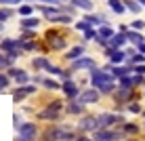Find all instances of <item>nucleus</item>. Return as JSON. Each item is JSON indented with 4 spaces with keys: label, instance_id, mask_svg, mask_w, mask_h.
Returning <instances> with one entry per match:
<instances>
[{
    "label": "nucleus",
    "instance_id": "obj_1",
    "mask_svg": "<svg viewBox=\"0 0 145 141\" xmlns=\"http://www.w3.org/2000/svg\"><path fill=\"white\" fill-rule=\"evenodd\" d=\"M61 110H63V101H53L46 105V110H42L38 114V118L40 120H57L61 116Z\"/></svg>",
    "mask_w": 145,
    "mask_h": 141
},
{
    "label": "nucleus",
    "instance_id": "obj_2",
    "mask_svg": "<svg viewBox=\"0 0 145 141\" xmlns=\"http://www.w3.org/2000/svg\"><path fill=\"white\" fill-rule=\"evenodd\" d=\"M99 99H101V93H99L97 89H84V91H80V95H78V101L82 105H93V103H97Z\"/></svg>",
    "mask_w": 145,
    "mask_h": 141
},
{
    "label": "nucleus",
    "instance_id": "obj_3",
    "mask_svg": "<svg viewBox=\"0 0 145 141\" xmlns=\"http://www.w3.org/2000/svg\"><path fill=\"white\" fill-rule=\"evenodd\" d=\"M97 68V61H95L93 57H80L76 61H72V72H80V70H86V72H91V70Z\"/></svg>",
    "mask_w": 145,
    "mask_h": 141
},
{
    "label": "nucleus",
    "instance_id": "obj_4",
    "mask_svg": "<svg viewBox=\"0 0 145 141\" xmlns=\"http://www.w3.org/2000/svg\"><path fill=\"white\" fill-rule=\"evenodd\" d=\"M46 38H48V47L55 49V51H59V49H65V44H67V38L63 36L61 32H48L46 34Z\"/></svg>",
    "mask_w": 145,
    "mask_h": 141
},
{
    "label": "nucleus",
    "instance_id": "obj_5",
    "mask_svg": "<svg viewBox=\"0 0 145 141\" xmlns=\"http://www.w3.org/2000/svg\"><path fill=\"white\" fill-rule=\"evenodd\" d=\"M17 131H19V137L23 141H34V137H36V133H38L34 122H21L17 127Z\"/></svg>",
    "mask_w": 145,
    "mask_h": 141
},
{
    "label": "nucleus",
    "instance_id": "obj_6",
    "mask_svg": "<svg viewBox=\"0 0 145 141\" xmlns=\"http://www.w3.org/2000/svg\"><path fill=\"white\" fill-rule=\"evenodd\" d=\"M78 129L82 131V133H95V131L99 129V124H97V116H82L80 118V122H78Z\"/></svg>",
    "mask_w": 145,
    "mask_h": 141
},
{
    "label": "nucleus",
    "instance_id": "obj_7",
    "mask_svg": "<svg viewBox=\"0 0 145 141\" xmlns=\"http://www.w3.org/2000/svg\"><path fill=\"white\" fill-rule=\"evenodd\" d=\"M61 91H63V95L67 97V101L78 99V95H80V89H78V84L74 82V80H65V82L61 84Z\"/></svg>",
    "mask_w": 145,
    "mask_h": 141
},
{
    "label": "nucleus",
    "instance_id": "obj_8",
    "mask_svg": "<svg viewBox=\"0 0 145 141\" xmlns=\"http://www.w3.org/2000/svg\"><path fill=\"white\" fill-rule=\"evenodd\" d=\"M84 55H86V42H84V44H76V47L67 49L65 59H67V61H76V59L84 57Z\"/></svg>",
    "mask_w": 145,
    "mask_h": 141
},
{
    "label": "nucleus",
    "instance_id": "obj_9",
    "mask_svg": "<svg viewBox=\"0 0 145 141\" xmlns=\"http://www.w3.org/2000/svg\"><path fill=\"white\" fill-rule=\"evenodd\" d=\"M107 47H109V49H124V47H128L126 34H122V32H116V34H114L112 38H109Z\"/></svg>",
    "mask_w": 145,
    "mask_h": 141
},
{
    "label": "nucleus",
    "instance_id": "obj_10",
    "mask_svg": "<svg viewBox=\"0 0 145 141\" xmlns=\"http://www.w3.org/2000/svg\"><path fill=\"white\" fill-rule=\"evenodd\" d=\"M126 51L124 49H114L112 51V55L107 57V61L112 63V65H122V63H126Z\"/></svg>",
    "mask_w": 145,
    "mask_h": 141
},
{
    "label": "nucleus",
    "instance_id": "obj_11",
    "mask_svg": "<svg viewBox=\"0 0 145 141\" xmlns=\"http://www.w3.org/2000/svg\"><path fill=\"white\" fill-rule=\"evenodd\" d=\"M32 93H36V87H32V84H23V87H19L13 93V99H15V101H21V99H25L27 95H32Z\"/></svg>",
    "mask_w": 145,
    "mask_h": 141
},
{
    "label": "nucleus",
    "instance_id": "obj_12",
    "mask_svg": "<svg viewBox=\"0 0 145 141\" xmlns=\"http://www.w3.org/2000/svg\"><path fill=\"white\" fill-rule=\"evenodd\" d=\"M126 40H128V44L137 47V44L145 42V34L143 32H137V30H128V32H126Z\"/></svg>",
    "mask_w": 145,
    "mask_h": 141
},
{
    "label": "nucleus",
    "instance_id": "obj_13",
    "mask_svg": "<svg viewBox=\"0 0 145 141\" xmlns=\"http://www.w3.org/2000/svg\"><path fill=\"white\" fill-rule=\"evenodd\" d=\"M120 129L124 131V135H126V137H137V135L143 131V127H139L137 122H126L124 127H120Z\"/></svg>",
    "mask_w": 145,
    "mask_h": 141
},
{
    "label": "nucleus",
    "instance_id": "obj_14",
    "mask_svg": "<svg viewBox=\"0 0 145 141\" xmlns=\"http://www.w3.org/2000/svg\"><path fill=\"white\" fill-rule=\"evenodd\" d=\"M15 49H19V40H15V38L0 40V51L2 53H11V51H15Z\"/></svg>",
    "mask_w": 145,
    "mask_h": 141
},
{
    "label": "nucleus",
    "instance_id": "obj_15",
    "mask_svg": "<svg viewBox=\"0 0 145 141\" xmlns=\"http://www.w3.org/2000/svg\"><path fill=\"white\" fill-rule=\"evenodd\" d=\"M107 7L114 15H124L126 7H124V0H107Z\"/></svg>",
    "mask_w": 145,
    "mask_h": 141
},
{
    "label": "nucleus",
    "instance_id": "obj_16",
    "mask_svg": "<svg viewBox=\"0 0 145 141\" xmlns=\"http://www.w3.org/2000/svg\"><path fill=\"white\" fill-rule=\"evenodd\" d=\"M124 7H126V13H133L137 17L143 13V7L139 4V0H124Z\"/></svg>",
    "mask_w": 145,
    "mask_h": 141
},
{
    "label": "nucleus",
    "instance_id": "obj_17",
    "mask_svg": "<svg viewBox=\"0 0 145 141\" xmlns=\"http://www.w3.org/2000/svg\"><path fill=\"white\" fill-rule=\"evenodd\" d=\"M69 4H74L76 9H80V11H86V13H93V9H95L93 0H69Z\"/></svg>",
    "mask_w": 145,
    "mask_h": 141
},
{
    "label": "nucleus",
    "instance_id": "obj_18",
    "mask_svg": "<svg viewBox=\"0 0 145 141\" xmlns=\"http://www.w3.org/2000/svg\"><path fill=\"white\" fill-rule=\"evenodd\" d=\"M114 34H116V30L109 26V23H103V26H99V28H97V36H99V38L109 40V38L114 36Z\"/></svg>",
    "mask_w": 145,
    "mask_h": 141
},
{
    "label": "nucleus",
    "instance_id": "obj_19",
    "mask_svg": "<svg viewBox=\"0 0 145 141\" xmlns=\"http://www.w3.org/2000/svg\"><path fill=\"white\" fill-rule=\"evenodd\" d=\"M19 26H21V30H36L40 26V19L38 17H23L19 21Z\"/></svg>",
    "mask_w": 145,
    "mask_h": 141
},
{
    "label": "nucleus",
    "instance_id": "obj_20",
    "mask_svg": "<svg viewBox=\"0 0 145 141\" xmlns=\"http://www.w3.org/2000/svg\"><path fill=\"white\" fill-rule=\"evenodd\" d=\"M126 110L128 114H135V116H141V112H143V105H141V101H139V99H135V101H131V103H126Z\"/></svg>",
    "mask_w": 145,
    "mask_h": 141
},
{
    "label": "nucleus",
    "instance_id": "obj_21",
    "mask_svg": "<svg viewBox=\"0 0 145 141\" xmlns=\"http://www.w3.org/2000/svg\"><path fill=\"white\" fill-rule=\"evenodd\" d=\"M34 11H36L34 4H19V7H17V13L21 15V17H32Z\"/></svg>",
    "mask_w": 145,
    "mask_h": 141
},
{
    "label": "nucleus",
    "instance_id": "obj_22",
    "mask_svg": "<svg viewBox=\"0 0 145 141\" xmlns=\"http://www.w3.org/2000/svg\"><path fill=\"white\" fill-rule=\"evenodd\" d=\"M48 63H51V61H48L46 57H34V59H32V65H34L36 70H46Z\"/></svg>",
    "mask_w": 145,
    "mask_h": 141
},
{
    "label": "nucleus",
    "instance_id": "obj_23",
    "mask_svg": "<svg viewBox=\"0 0 145 141\" xmlns=\"http://www.w3.org/2000/svg\"><path fill=\"white\" fill-rule=\"evenodd\" d=\"M42 84H44V89H48V91H59L61 89V84H59L57 80H53V78H42Z\"/></svg>",
    "mask_w": 145,
    "mask_h": 141
},
{
    "label": "nucleus",
    "instance_id": "obj_24",
    "mask_svg": "<svg viewBox=\"0 0 145 141\" xmlns=\"http://www.w3.org/2000/svg\"><path fill=\"white\" fill-rule=\"evenodd\" d=\"M118 87L120 89H135V82H133V74L131 76H124L118 80Z\"/></svg>",
    "mask_w": 145,
    "mask_h": 141
},
{
    "label": "nucleus",
    "instance_id": "obj_25",
    "mask_svg": "<svg viewBox=\"0 0 145 141\" xmlns=\"http://www.w3.org/2000/svg\"><path fill=\"white\" fill-rule=\"evenodd\" d=\"M15 15V11L11 7H4V9H0V23H4V21H8V19H11Z\"/></svg>",
    "mask_w": 145,
    "mask_h": 141
},
{
    "label": "nucleus",
    "instance_id": "obj_26",
    "mask_svg": "<svg viewBox=\"0 0 145 141\" xmlns=\"http://www.w3.org/2000/svg\"><path fill=\"white\" fill-rule=\"evenodd\" d=\"M128 26H131V30H137V32H143V30H145V19L137 17V19H133V21L128 23Z\"/></svg>",
    "mask_w": 145,
    "mask_h": 141
},
{
    "label": "nucleus",
    "instance_id": "obj_27",
    "mask_svg": "<svg viewBox=\"0 0 145 141\" xmlns=\"http://www.w3.org/2000/svg\"><path fill=\"white\" fill-rule=\"evenodd\" d=\"M8 84H11V76H8L7 72H0V91L7 89Z\"/></svg>",
    "mask_w": 145,
    "mask_h": 141
},
{
    "label": "nucleus",
    "instance_id": "obj_28",
    "mask_svg": "<svg viewBox=\"0 0 145 141\" xmlns=\"http://www.w3.org/2000/svg\"><path fill=\"white\" fill-rule=\"evenodd\" d=\"M133 82H135V89H145V76L133 74Z\"/></svg>",
    "mask_w": 145,
    "mask_h": 141
},
{
    "label": "nucleus",
    "instance_id": "obj_29",
    "mask_svg": "<svg viewBox=\"0 0 145 141\" xmlns=\"http://www.w3.org/2000/svg\"><path fill=\"white\" fill-rule=\"evenodd\" d=\"M82 34H84V42H91V40L97 38V30L95 28H88L86 32H82Z\"/></svg>",
    "mask_w": 145,
    "mask_h": 141
},
{
    "label": "nucleus",
    "instance_id": "obj_30",
    "mask_svg": "<svg viewBox=\"0 0 145 141\" xmlns=\"http://www.w3.org/2000/svg\"><path fill=\"white\" fill-rule=\"evenodd\" d=\"M88 28H93V26H91V23L86 21V19H80V21L76 23V30H78V32H86Z\"/></svg>",
    "mask_w": 145,
    "mask_h": 141
},
{
    "label": "nucleus",
    "instance_id": "obj_31",
    "mask_svg": "<svg viewBox=\"0 0 145 141\" xmlns=\"http://www.w3.org/2000/svg\"><path fill=\"white\" fill-rule=\"evenodd\" d=\"M40 4H53V7H61V4L69 2V0H38Z\"/></svg>",
    "mask_w": 145,
    "mask_h": 141
},
{
    "label": "nucleus",
    "instance_id": "obj_32",
    "mask_svg": "<svg viewBox=\"0 0 145 141\" xmlns=\"http://www.w3.org/2000/svg\"><path fill=\"white\" fill-rule=\"evenodd\" d=\"M133 74H139V76H145V63H139L135 65V72Z\"/></svg>",
    "mask_w": 145,
    "mask_h": 141
},
{
    "label": "nucleus",
    "instance_id": "obj_33",
    "mask_svg": "<svg viewBox=\"0 0 145 141\" xmlns=\"http://www.w3.org/2000/svg\"><path fill=\"white\" fill-rule=\"evenodd\" d=\"M128 30H131V26H126V23H120L118 26V32H122V34H126Z\"/></svg>",
    "mask_w": 145,
    "mask_h": 141
},
{
    "label": "nucleus",
    "instance_id": "obj_34",
    "mask_svg": "<svg viewBox=\"0 0 145 141\" xmlns=\"http://www.w3.org/2000/svg\"><path fill=\"white\" fill-rule=\"evenodd\" d=\"M122 141H139L137 137H126V139H122Z\"/></svg>",
    "mask_w": 145,
    "mask_h": 141
},
{
    "label": "nucleus",
    "instance_id": "obj_35",
    "mask_svg": "<svg viewBox=\"0 0 145 141\" xmlns=\"http://www.w3.org/2000/svg\"><path fill=\"white\" fill-rule=\"evenodd\" d=\"M139 4H141V7L145 9V0H139Z\"/></svg>",
    "mask_w": 145,
    "mask_h": 141
},
{
    "label": "nucleus",
    "instance_id": "obj_36",
    "mask_svg": "<svg viewBox=\"0 0 145 141\" xmlns=\"http://www.w3.org/2000/svg\"><path fill=\"white\" fill-rule=\"evenodd\" d=\"M141 116H143V120H145V110H143V112H141Z\"/></svg>",
    "mask_w": 145,
    "mask_h": 141
},
{
    "label": "nucleus",
    "instance_id": "obj_37",
    "mask_svg": "<svg viewBox=\"0 0 145 141\" xmlns=\"http://www.w3.org/2000/svg\"><path fill=\"white\" fill-rule=\"evenodd\" d=\"M143 97H145V89H143Z\"/></svg>",
    "mask_w": 145,
    "mask_h": 141
},
{
    "label": "nucleus",
    "instance_id": "obj_38",
    "mask_svg": "<svg viewBox=\"0 0 145 141\" xmlns=\"http://www.w3.org/2000/svg\"><path fill=\"white\" fill-rule=\"evenodd\" d=\"M143 131H145V122H143Z\"/></svg>",
    "mask_w": 145,
    "mask_h": 141
},
{
    "label": "nucleus",
    "instance_id": "obj_39",
    "mask_svg": "<svg viewBox=\"0 0 145 141\" xmlns=\"http://www.w3.org/2000/svg\"><path fill=\"white\" fill-rule=\"evenodd\" d=\"M0 30H2V23H0Z\"/></svg>",
    "mask_w": 145,
    "mask_h": 141
}]
</instances>
